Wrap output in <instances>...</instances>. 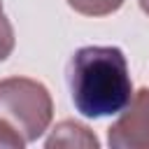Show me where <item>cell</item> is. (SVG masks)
I'll return each instance as SVG.
<instances>
[{
	"mask_svg": "<svg viewBox=\"0 0 149 149\" xmlns=\"http://www.w3.org/2000/svg\"><path fill=\"white\" fill-rule=\"evenodd\" d=\"M68 86L79 114L100 119L119 114L133 98L126 56L119 47H81L68 65Z\"/></svg>",
	"mask_w": 149,
	"mask_h": 149,
	"instance_id": "6da1fadb",
	"label": "cell"
},
{
	"mask_svg": "<svg viewBox=\"0 0 149 149\" xmlns=\"http://www.w3.org/2000/svg\"><path fill=\"white\" fill-rule=\"evenodd\" d=\"M49 91L28 77H9L0 81V121L9 126L23 142L37 140L51 123Z\"/></svg>",
	"mask_w": 149,
	"mask_h": 149,
	"instance_id": "7a4b0ae2",
	"label": "cell"
},
{
	"mask_svg": "<svg viewBox=\"0 0 149 149\" xmlns=\"http://www.w3.org/2000/svg\"><path fill=\"white\" fill-rule=\"evenodd\" d=\"M107 142L114 149H149V88H140L128 109L109 126Z\"/></svg>",
	"mask_w": 149,
	"mask_h": 149,
	"instance_id": "3957f363",
	"label": "cell"
},
{
	"mask_svg": "<svg viewBox=\"0 0 149 149\" xmlns=\"http://www.w3.org/2000/svg\"><path fill=\"white\" fill-rule=\"evenodd\" d=\"M47 147H98L95 135L88 133L86 126H79L74 121H63L54 128L51 137L47 140Z\"/></svg>",
	"mask_w": 149,
	"mask_h": 149,
	"instance_id": "277c9868",
	"label": "cell"
},
{
	"mask_svg": "<svg viewBox=\"0 0 149 149\" xmlns=\"http://www.w3.org/2000/svg\"><path fill=\"white\" fill-rule=\"evenodd\" d=\"M68 5L84 16H107L116 12L123 0H68Z\"/></svg>",
	"mask_w": 149,
	"mask_h": 149,
	"instance_id": "5b68a950",
	"label": "cell"
},
{
	"mask_svg": "<svg viewBox=\"0 0 149 149\" xmlns=\"http://www.w3.org/2000/svg\"><path fill=\"white\" fill-rule=\"evenodd\" d=\"M14 49V30L9 19L2 14V2H0V61H5Z\"/></svg>",
	"mask_w": 149,
	"mask_h": 149,
	"instance_id": "8992f818",
	"label": "cell"
},
{
	"mask_svg": "<svg viewBox=\"0 0 149 149\" xmlns=\"http://www.w3.org/2000/svg\"><path fill=\"white\" fill-rule=\"evenodd\" d=\"M23 144H26V142H23V137H21V135H16L9 126H5V123L0 121V147H14V149L19 147V149H21Z\"/></svg>",
	"mask_w": 149,
	"mask_h": 149,
	"instance_id": "52a82bcc",
	"label": "cell"
},
{
	"mask_svg": "<svg viewBox=\"0 0 149 149\" xmlns=\"http://www.w3.org/2000/svg\"><path fill=\"white\" fill-rule=\"evenodd\" d=\"M140 7H142L144 14H149V0H140Z\"/></svg>",
	"mask_w": 149,
	"mask_h": 149,
	"instance_id": "ba28073f",
	"label": "cell"
}]
</instances>
